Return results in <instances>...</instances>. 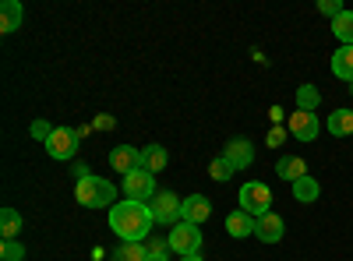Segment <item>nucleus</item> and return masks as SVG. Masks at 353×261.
<instances>
[{"mask_svg": "<svg viewBox=\"0 0 353 261\" xmlns=\"http://www.w3.org/2000/svg\"><path fill=\"white\" fill-rule=\"evenodd\" d=\"M152 226H156V219H152V209L145 205V201L124 198V201H117V205L110 209V229L124 244H141L145 237L152 233Z\"/></svg>", "mask_w": 353, "mask_h": 261, "instance_id": "1", "label": "nucleus"}, {"mask_svg": "<svg viewBox=\"0 0 353 261\" xmlns=\"http://www.w3.org/2000/svg\"><path fill=\"white\" fill-rule=\"evenodd\" d=\"M74 198H78V205L85 209H113L117 205V187L106 180V177H96V173H88V177H81L74 184Z\"/></svg>", "mask_w": 353, "mask_h": 261, "instance_id": "2", "label": "nucleus"}, {"mask_svg": "<svg viewBox=\"0 0 353 261\" xmlns=\"http://www.w3.org/2000/svg\"><path fill=\"white\" fill-rule=\"evenodd\" d=\"M237 198H241V209L248 216H254V219L272 212V191H269V184H261V180H248Z\"/></svg>", "mask_w": 353, "mask_h": 261, "instance_id": "3", "label": "nucleus"}, {"mask_svg": "<svg viewBox=\"0 0 353 261\" xmlns=\"http://www.w3.org/2000/svg\"><path fill=\"white\" fill-rule=\"evenodd\" d=\"M166 244H170L173 254H181V258H184V254H198V251H201V229L191 226V222H176V226L170 229Z\"/></svg>", "mask_w": 353, "mask_h": 261, "instance_id": "4", "label": "nucleus"}, {"mask_svg": "<svg viewBox=\"0 0 353 261\" xmlns=\"http://www.w3.org/2000/svg\"><path fill=\"white\" fill-rule=\"evenodd\" d=\"M124 194H128L131 201H145V205H149V201L159 194V191H156V177H152L149 169L128 173V177H124Z\"/></svg>", "mask_w": 353, "mask_h": 261, "instance_id": "5", "label": "nucleus"}, {"mask_svg": "<svg viewBox=\"0 0 353 261\" xmlns=\"http://www.w3.org/2000/svg\"><path fill=\"white\" fill-rule=\"evenodd\" d=\"M181 205L184 201L176 198L173 191H159L152 201H149V209H152V219L163 222V226H173V222H181Z\"/></svg>", "mask_w": 353, "mask_h": 261, "instance_id": "6", "label": "nucleus"}, {"mask_svg": "<svg viewBox=\"0 0 353 261\" xmlns=\"http://www.w3.org/2000/svg\"><path fill=\"white\" fill-rule=\"evenodd\" d=\"M46 152H50V159H71L74 152H78V131L74 127H53V134H50V141H46Z\"/></svg>", "mask_w": 353, "mask_h": 261, "instance_id": "7", "label": "nucleus"}, {"mask_svg": "<svg viewBox=\"0 0 353 261\" xmlns=\"http://www.w3.org/2000/svg\"><path fill=\"white\" fill-rule=\"evenodd\" d=\"M318 131H321L318 113H304V109L290 113V134L297 138V141H314V138H318Z\"/></svg>", "mask_w": 353, "mask_h": 261, "instance_id": "8", "label": "nucleus"}, {"mask_svg": "<svg viewBox=\"0 0 353 261\" xmlns=\"http://www.w3.org/2000/svg\"><path fill=\"white\" fill-rule=\"evenodd\" d=\"M209 216H212V201L205 198V194H191V198H184V205H181V222L201 226Z\"/></svg>", "mask_w": 353, "mask_h": 261, "instance_id": "9", "label": "nucleus"}, {"mask_svg": "<svg viewBox=\"0 0 353 261\" xmlns=\"http://www.w3.org/2000/svg\"><path fill=\"white\" fill-rule=\"evenodd\" d=\"M223 159H226L233 169H248V166L254 163V149H251V141H248V138H230V141H226Z\"/></svg>", "mask_w": 353, "mask_h": 261, "instance_id": "10", "label": "nucleus"}, {"mask_svg": "<svg viewBox=\"0 0 353 261\" xmlns=\"http://www.w3.org/2000/svg\"><path fill=\"white\" fill-rule=\"evenodd\" d=\"M110 166L128 177V173L141 169V149H131V145H117V149L110 152Z\"/></svg>", "mask_w": 353, "mask_h": 261, "instance_id": "11", "label": "nucleus"}, {"mask_svg": "<svg viewBox=\"0 0 353 261\" xmlns=\"http://www.w3.org/2000/svg\"><path fill=\"white\" fill-rule=\"evenodd\" d=\"M283 233H286V222H283L276 212L254 219V237H258L261 244H276V240H283Z\"/></svg>", "mask_w": 353, "mask_h": 261, "instance_id": "12", "label": "nucleus"}, {"mask_svg": "<svg viewBox=\"0 0 353 261\" xmlns=\"http://www.w3.org/2000/svg\"><path fill=\"white\" fill-rule=\"evenodd\" d=\"M276 177L279 180H301V177H307V163L301 159V156H283L279 163H276Z\"/></svg>", "mask_w": 353, "mask_h": 261, "instance_id": "13", "label": "nucleus"}, {"mask_svg": "<svg viewBox=\"0 0 353 261\" xmlns=\"http://www.w3.org/2000/svg\"><path fill=\"white\" fill-rule=\"evenodd\" d=\"M226 233L237 237V240H241V237H251V233H254V216H248L244 209L230 212V216H226Z\"/></svg>", "mask_w": 353, "mask_h": 261, "instance_id": "14", "label": "nucleus"}, {"mask_svg": "<svg viewBox=\"0 0 353 261\" xmlns=\"http://www.w3.org/2000/svg\"><path fill=\"white\" fill-rule=\"evenodd\" d=\"M21 18H25V11H21V4L18 0H4L0 4V32H14V28H21Z\"/></svg>", "mask_w": 353, "mask_h": 261, "instance_id": "15", "label": "nucleus"}, {"mask_svg": "<svg viewBox=\"0 0 353 261\" xmlns=\"http://www.w3.org/2000/svg\"><path fill=\"white\" fill-rule=\"evenodd\" d=\"M332 74L339 81H350L353 85V46H339L332 53Z\"/></svg>", "mask_w": 353, "mask_h": 261, "instance_id": "16", "label": "nucleus"}, {"mask_svg": "<svg viewBox=\"0 0 353 261\" xmlns=\"http://www.w3.org/2000/svg\"><path fill=\"white\" fill-rule=\"evenodd\" d=\"M166 163H170V156H166L163 145H145V149H141V169H149L152 177L159 169H166Z\"/></svg>", "mask_w": 353, "mask_h": 261, "instance_id": "17", "label": "nucleus"}, {"mask_svg": "<svg viewBox=\"0 0 353 261\" xmlns=\"http://www.w3.org/2000/svg\"><path fill=\"white\" fill-rule=\"evenodd\" d=\"M325 127H329L332 138H346V134H353V109H332V113H329V121H325Z\"/></svg>", "mask_w": 353, "mask_h": 261, "instance_id": "18", "label": "nucleus"}, {"mask_svg": "<svg viewBox=\"0 0 353 261\" xmlns=\"http://www.w3.org/2000/svg\"><path fill=\"white\" fill-rule=\"evenodd\" d=\"M21 212L18 209H0V233H4V240H18V233H21Z\"/></svg>", "mask_w": 353, "mask_h": 261, "instance_id": "19", "label": "nucleus"}, {"mask_svg": "<svg viewBox=\"0 0 353 261\" xmlns=\"http://www.w3.org/2000/svg\"><path fill=\"white\" fill-rule=\"evenodd\" d=\"M290 187H293V198H297V201H304V205L318 201V194H321V184H318L314 177H301V180H293Z\"/></svg>", "mask_w": 353, "mask_h": 261, "instance_id": "20", "label": "nucleus"}, {"mask_svg": "<svg viewBox=\"0 0 353 261\" xmlns=\"http://www.w3.org/2000/svg\"><path fill=\"white\" fill-rule=\"evenodd\" d=\"M145 258H149V247L145 244H121L110 254V261H145Z\"/></svg>", "mask_w": 353, "mask_h": 261, "instance_id": "21", "label": "nucleus"}, {"mask_svg": "<svg viewBox=\"0 0 353 261\" xmlns=\"http://www.w3.org/2000/svg\"><path fill=\"white\" fill-rule=\"evenodd\" d=\"M332 32L343 46H353V11H343L336 21H332Z\"/></svg>", "mask_w": 353, "mask_h": 261, "instance_id": "22", "label": "nucleus"}, {"mask_svg": "<svg viewBox=\"0 0 353 261\" xmlns=\"http://www.w3.org/2000/svg\"><path fill=\"white\" fill-rule=\"evenodd\" d=\"M318 106H321V92L314 89V85H301V89H297V109L314 113Z\"/></svg>", "mask_w": 353, "mask_h": 261, "instance_id": "23", "label": "nucleus"}, {"mask_svg": "<svg viewBox=\"0 0 353 261\" xmlns=\"http://www.w3.org/2000/svg\"><path fill=\"white\" fill-rule=\"evenodd\" d=\"M233 173H237V169H233V166H230V163H226L223 156L209 163V177H212V180H219V184H223V180H230Z\"/></svg>", "mask_w": 353, "mask_h": 261, "instance_id": "24", "label": "nucleus"}, {"mask_svg": "<svg viewBox=\"0 0 353 261\" xmlns=\"http://www.w3.org/2000/svg\"><path fill=\"white\" fill-rule=\"evenodd\" d=\"M0 258H4V261H21V258H25L21 240H4V247H0Z\"/></svg>", "mask_w": 353, "mask_h": 261, "instance_id": "25", "label": "nucleus"}, {"mask_svg": "<svg viewBox=\"0 0 353 261\" xmlns=\"http://www.w3.org/2000/svg\"><path fill=\"white\" fill-rule=\"evenodd\" d=\"M145 261H170V244L152 240V244H149V258H145Z\"/></svg>", "mask_w": 353, "mask_h": 261, "instance_id": "26", "label": "nucleus"}, {"mask_svg": "<svg viewBox=\"0 0 353 261\" xmlns=\"http://www.w3.org/2000/svg\"><path fill=\"white\" fill-rule=\"evenodd\" d=\"M318 11H321V14H329V18L336 21V18H339L346 8H343V0H321V4H318Z\"/></svg>", "mask_w": 353, "mask_h": 261, "instance_id": "27", "label": "nucleus"}, {"mask_svg": "<svg viewBox=\"0 0 353 261\" xmlns=\"http://www.w3.org/2000/svg\"><path fill=\"white\" fill-rule=\"evenodd\" d=\"M265 145H269V149H279V145H286V131H283V127H272L269 134H265Z\"/></svg>", "mask_w": 353, "mask_h": 261, "instance_id": "28", "label": "nucleus"}, {"mask_svg": "<svg viewBox=\"0 0 353 261\" xmlns=\"http://www.w3.org/2000/svg\"><path fill=\"white\" fill-rule=\"evenodd\" d=\"M50 134H53V127H50L46 121H36V124H32V138H39L43 145L50 141Z\"/></svg>", "mask_w": 353, "mask_h": 261, "instance_id": "29", "label": "nucleus"}, {"mask_svg": "<svg viewBox=\"0 0 353 261\" xmlns=\"http://www.w3.org/2000/svg\"><path fill=\"white\" fill-rule=\"evenodd\" d=\"M269 117H272V124L279 127V121H283V109H279V106H272V109H269Z\"/></svg>", "mask_w": 353, "mask_h": 261, "instance_id": "30", "label": "nucleus"}, {"mask_svg": "<svg viewBox=\"0 0 353 261\" xmlns=\"http://www.w3.org/2000/svg\"><path fill=\"white\" fill-rule=\"evenodd\" d=\"M96 127H106V131H110V127H113V117H99V121H96Z\"/></svg>", "mask_w": 353, "mask_h": 261, "instance_id": "31", "label": "nucleus"}, {"mask_svg": "<svg viewBox=\"0 0 353 261\" xmlns=\"http://www.w3.org/2000/svg\"><path fill=\"white\" fill-rule=\"evenodd\" d=\"M181 261H205V258H201V254H184Z\"/></svg>", "mask_w": 353, "mask_h": 261, "instance_id": "32", "label": "nucleus"}, {"mask_svg": "<svg viewBox=\"0 0 353 261\" xmlns=\"http://www.w3.org/2000/svg\"><path fill=\"white\" fill-rule=\"evenodd\" d=\"M350 92H353V85H350Z\"/></svg>", "mask_w": 353, "mask_h": 261, "instance_id": "33", "label": "nucleus"}]
</instances>
